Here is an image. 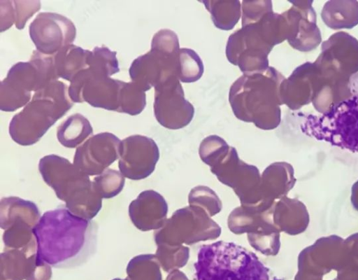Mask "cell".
<instances>
[{
  "label": "cell",
  "instance_id": "1",
  "mask_svg": "<svg viewBox=\"0 0 358 280\" xmlns=\"http://www.w3.org/2000/svg\"><path fill=\"white\" fill-rule=\"evenodd\" d=\"M34 233L38 257L55 268L80 266L96 249V223L74 215L64 205L45 212Z\"/></svg>",
  "mask_w": 358,
  "mask_h": 280
},
{
  "label": "cell",
  "instance_id": "2",
  "mask_svg": "<svg viewBox=\"0 0 358 280\" xmlns=\"http://www.w3.org/2000/svg\"><path fill=\"white\" fill-rule=\"evenodd\" d=\"M282 78L273 66L243 74L229 89V102L234 115L261 130L278 127L280 122L279 86Z\"/></svg>",
  "mask_w": 358,
  "mask_h": 280
},
{
  "label": "cell",
  "instance_id": "3",
  "mask_svg": "<svg viewBox=\"0 0 358 280\" xmlns=\"http://www.w3.org/2000/svg\"><path fill=\"white\" fill-rule=\"evenodd\" d=\"M38 170L43 181L74 215L87 220L94 218L102 207V197L89 176L65 158L48 155L42 158Z\"/></svg>",
  "mask_w": 358,
  "mask_h": 280
},
{
  "label": "cell",
  "instance_id": "4",
  "mask_svg": "<svg viewBox=\"0 0 358 280\" xmlns=\"http://www.w3.org/2000/svg\"><path fill=\"white\" fill-rule=\"evenodd\" d=\"M282 21V15L269 12L259 21L231 34L225 52L229 62L238 66L243 74L267 69L268 54L285 38Z\"/></svg>",
  "mask_w": 358,
  "mask_h": 280
},
{
  "label": "cell",
  "instance_id": "5",
  "mask_svg": "<svg viewBox=\"0 0 358 280\" xmlns=\"http://www.w3.org/2000/svg\"><path fill=\"white\" fill-rule=\"evenodd\" d=\"M194 268L197 280H270L256 254L230 241L202 245Z\"/></svg>",
  "mask_w": 358,
  "mask_h": 280
},
{
  "label": "cell",
  "instance_id": "6",
  "mask_svg": "<svg viewBox=\"0 0 358 280\" xmlns=\"http://www.w3.org/2000/svg\"><path fill=\"white\" fill-rule=\"evenodd\" d=\"M71 106L66 85L59 80L50 83L36 92L25 107L13 116L9 125L10 137L22 146L36 144Z\"/></svg>",
  "mask_w": 358,
  "mask_h": 280
},
{
  "label": "cell",
  "instance_id": "7",
  "mask_svg": "<svg viewBox=\"0 0 358 280\" xmlns=\"http://www.w3.org/2000/svg\"><path fill=\"white\" fill-rule=\"evenodd\" d=\"M57 78L53 55L34 51L30 61L13 65L1 81V110L13 111L23 106L29 101L31 91L37 92Z\"/></svg>",
  "mask_w": 358,
  "mask_h": 280
},
{
  "label": "cell",
  "instance_id": "8",
  "mask_svg": "<svg viewBox=\"0 0 358 280\" xmlns=\"http://www.w3.org/2000/svg\"><path fill=\"white\" fill-rule=\"evenodd\" d=\"M180 49L174 31H157L152 38L150 50L133 61L129 71L132 82L145 92L171 77H177Z\"/></svg>",
  "mask_w": 358,
  "mask_h": 280
},
{
  "label": "cell",
  "instance_id": "9",
  "mask_svg": "<svg viewBox=\"0 0 358 280\" xmlns=\"http://www.w3.org/2000/svg\"><path fill=\"white\" fill-rule=\"evenodd\" d=\"M301 131L318 141L358 153V102L348 99L323 115H308Z\"/></svg>",
  "mask_w": 358,
  "mask_h": 280
},
{
  "label": "cell",
  "instance_id": "10",
  "mask_svg": "<svg viewBox=\"0 0 358 280\" xmlns=\"http://www.w3.org/2000/svg\"><path fill=\"white\" fill-rule=\"evenodd\" d=\"M210 167L221 183L234 190L241 206L261 211L270 209L271 204L263 196L259 169L241 160L234 147L229 146Z\"/></svg>",
  "mask_w": 358,
  "mask_h": 280
},
{
  "label": "cell",
  "instance_id": "11",
  "mask_svg": "<svg viewBox=\"0 0 358 280\" xmlns=\"http://www.w3.org/2000/svg\"><path fill=\"white\" fill-rule=\"evenodd\" d=\"M221 227L199 206L189 205L176 211L154 233L157 245H191L219 237Z\"/></svg>",
  "mask_w": 358,
  "mask_h": 280
},
{
  "label": "cell",
  "instance_id": "12",
  "mask_svg": "<svg viewBox=\"0 0 358 280\" xmlns=\"http://www.w3.org/2000/svg\"><path fill=\"white\" fill-rule=\"evenodd\" d=\"M271 208L260 211L243 206L235 208L228 218V227L234 234H248L250 244L266 255L278 250L277 230L271 220Z\"/></svg>",
  "mask_w": 358,
  "mask_h": 280
},
{
  "label": "cell",
  "instance_id": "13",
  "mask_svg": "<svg viewBox=\"0 0 358 280\" xmlns=\"http://www.w3.org/2000/svg\"><path fill=\"white\" fill-rule=\"evenodd\" d=\"M155 89L153 108L158 122L169 130H179L189 125L194 108L185 99L179 79L171 77Z\"/></svg>",
  "mask_w": 358,
  "mask_h": 280
},
{
  "label": "cell",
  "instance_id": "14",
  "mask_svg": "<svg viewBox=\"0 0 358 280\" xmlns=\"http://www.w3.org/2000/svg\"><path fill=\"white\" fill-rule=\"evenodd\" d=\"M76 29L65 16L55 13H41L29 25V36L38 52L55 55L75 40Z\"/></svg>",
  "mask_w": 358,
  "mask_h": 280
},
{
  "label": "cell",
  "instance_id": "15",
  "mask_svg": "<svg viewBox=\"0 0 358 280\" xmlns=\"http://www.w3.org/2000/svg\"><path fill=\"white\" fill-rule=\"evenodd\" d=\"M159 158V150L152 139L132 135L122 141L118 167L124 177L138 181L154 172Z\"/></svg>",
  "mask_w": 358,
  "mask_h": 280
},
{
  "label": "cell",
  "instance_id": "16",
  "mask_svg": "<svg viewBox=\"0 0 358 280\" xmlns=\"http://www.w3.org/2000/svg\"><path fill=\"white\" fill-rule=\"evenodd\" d=\"M121 144L109 132L92 136L76 148L73 164L89 176H98L120 158Z\"/></svg>",
  "mask_w": 358,
  "mask_h": 280
},
{
  "label": "cell",
  "instance_id": "17",
  "mask_svg": "<svg viewBox=\"0 0 358 280\" xmlns=\"http://www.w3.org/2000/svg\"><path fill=\"white\" fill-rule=\"evenodd\" d=\"M51 266L41 260L37 249H3L0 255V280H50Z\"/></svg>",
  "mask_w": 358,
  "mask_h": 280
},
{
  "label": "cell",
  "instance_id": "18",
  "mask_svg": "<svg viewBox=\"0 0 358 280\" xmlns=\"http://www.w3.org/2000/svg\"><path fill=\"white\" fill-rule=\"evenodd\" d=\"M168 205L153 190L141 192L129 206V216L134 226L145 232L161 228L166 220Z\"/></svg>",
  "mask_w": 358,
  "mask_h": 280
},
{
  "label": "cell",
  "instance_id": "19",
  "mask_svg": "<svg viewBox=\"0 0 358 280\" xmlns=\"http://www.w3.org/2000/svg\"><path fill=\"white\" fill-rule=\"evenodd\" d=\"M41 217L38 206L31 201L18 197H6L1 200L0 227L3 230L17 220L24 221L34 228Z\"/></svg>",
  "mask_w": 358,
  "mask_h": 280
},
{
  "label": "cell",
  "instance_id": "20",
  "mask_svg": "<svg viewBox=\"0 0 358 280\" xmlns=\"http://www.w3.org/2000/svg\"><path fill=\"white\" fill-rule=\"evenodd\" d=\"M90 52L73 44L64 47L53 55L57 77L71 82L79 72L88 67Z\"/></svg>",
  "mask_w": 358,
  "mask_h": 280
},
{
  "label": "cell",
  "instance_id": "21",
  "mask_svg": "<svg viewBox=\"0 0 358 280\" xmlns=\"http://www.w3.org/2000/svg\"><path fill=\"white\" fill-rule=\"evenodd\" d=\"M92 134L93 129L90 121L80 113L69 116L57 130L59 142L69 148L80 146Z\"/></svg>",
  "mask_w": 358,
  "mask_h": 280
},
{
  "label": "cell",
  "instance_id": "22",
  "mask_svg": "<svg viewBox=\"0 0 358 280\" xmlns=\"http://www.w3.org/2000/svg\"><path fill=\"white\" fill-rule=\"evenodd\" d=\"M211 15L214 25L222 30H231L241 17L239 1H203Z\"/></svg>",
  "mask_w": 358,
  "mask_h": 280
},
{
  "label": "cell",
  "instance_id": "23",
  "mask_svg": "<svg viewBox=\"0 0 358 280\" xmlns=\"http://www.w3.org/2000/svg\"><path fill=\"white\" fill-rule=\"evenodd\" d=\"M4 249H37L34 228L27 223L17 220L4 230Z\"/></svg>",
  "mask_w": 358,
  "mask_h": 280
},
{
  "label": "cell",
  "instance_id": "24",
  "mask_svg": "<svg viewBox=\"0 0 358 280\" xmlns=\"http://www.w3.org/2000/svg\"><path fill=\"white\" fill-rule=\"evenodd\" d=\"M160 264L153 254H141L131 258L126 272L128 280H162Z\"/></svg>",
  "mask_w": 358,
  "mask_h": 280
},
{
  "label": "cell",
  "instance_id": "25",
  "mask_svg": "<svg viewBox=\"0 0 358 280\" xmlns=\"http://www.w3.org/2000/svg\"><path fill=\"white\" fill-rule=\"evenodd\" d=\"M116 54L104 46L94 48L89 56L87 69L93 75L110 77L120 71Z\"/></svg>",
  "mask_w": 358,
  "mask_h": 280
},
{
  "label": "cell",
  "instance_id": "26",
  "mask_svg": "<svg viewBox=\"0 0 358 280\" xmlns=\"http://www.w3.org/2000/svg\"><path fill=\"white\" fill-rule=\"evenodd\" d=\"M204 66L199 55L192 49H180L177 77L182 83H194L201 78Z\"/></svg>",
  "mask_w": 358,
  "mask_h": 280
},
{
  "label": "cell",
  "instance_id": "27",
  "mask_svg": "<svg viewBox=\"0 0 358 280\" xmlns=\"http://www.w3.org/2000/svg\"><path fill=\"white\" fill-rule=\"evenodd\" d=\"M155 256L160 266L166 272L184 267L189 257V248L187 246L157 245Z\"/></svg>",
  "mask_w": 358,
  "mask_h": 280
},
{
  "label": "cell",
  "instance_id": "28",
  "mask_svg": "<svg viewBox=\"0 0 358 280\" xmlns=\"http://www.w3.org/2000/svg\"><path fill=\"white\" fill-rule=\"evenodd\" d=\"M145 104V91L134 82H124L118 112L138 115L144 109Z\"/></svg>",
  "mask_w": 358,
  "mask_h": 280
},
{
  "label": "cell",
  "instance_id": "29",
  "mask_svg": "<svg viewBox=\"0 0 358 280\" xmlns=\"http://www.w3.org/2000/svg\"><path fill=\"white\" fill-rule=\"evenodd\" d=\"M94 189L104 199L117 195L123 189L125 178L122 174L113 169H107L92 181Z\"/></svg>",
  "mask_w": 358,
  "mask_h": 280
},
{
  "label": "cell",
  "instance_id": "30",
  "mask_svg": "<svg viewBox=\"0 0 358 280\" xmlns=\"http://www.w3.org/2000/svg\"><path fill=\"white\" fill-rule=\"evenodd\" d=\"M189 205L204 209L211 217L222 210V202L216 193L207 186H198L192 188L189 194Z\"/></svg>",
  "mask_w": 358,
  "mask_h": 280
},
{
  "label": "cell",
  "instance_id": "31",
  "mask_svg": "<svg viewBox=\"0 0 358 280\" xmlns=\"http://www.w3.org/2000/svg\"><path fill=\"white\" fill-rule=\"evenodd\" d=\"M228 147L229 145L222 138L210 135L201 142L199 156L205 164L210 166Z\"/></svg>",
  "mask_w": 358,
  "mask_h": 280
},
{
  "label": "cell",
  "instance_id": "32",
  "mask_svg": "<svg viewBox=\"0 0 358 280\" xmlns=\"http://www.w3.org/2000/svg\"><path fill=\"white\" fill-rule=\"evenodd\" d=\"M271 1L242 2V27L259 21L266 13L272 12Z\"/></svg>",
  "mask_w": 358,
  "mask_h": 280
},
{
  "label": "cell",
  "instance_id": "33",
  "mask_svg": "<svg viewBox=\"0 0 358 280\" xmlns=\"http://www.w3.org/2000/svg\"><path fill=\"white\" fill-rule=\"evenodd\" d=\"M14 20L17 29H23L27 19L41 8L40 1H33L30 6H17L14 1Z\"/></svg>",
  "mask_w": 358,
  "mask_h": 280
},
{
  "label": "cell",
  "instance_id": "34",
  "mask_svg": "<svg viewBox=\"0 0 358 280\" xmlns=\"http://www.w3.org/2000/svg\"><path fill=\"white\" fill-rule=\"evenodd\" d=\"M166 280H189L187 276L178 270H174L169 274Z\"/></svg>",
  "mask_w": 358,
  "mask_h": 280
},
{
  "label": "cell",
  "instance_id": "35",
  "mask_svg": "<svg viewBox=\"0 0 358 280\" xmlns=\"http://www.w3.org/2000/svg\"><path fill=\"white\" fill-rule=\"evenodd\" d=\"M112 280H128L127 278L124 279H120V278H115V279H113Z\"/></svg>",
  "mask_w": 358,
  "mask_h": 280
}]
</instances>
